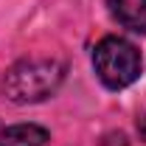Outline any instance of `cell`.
Segmentation results:
<instances>
[{
  "label": "cell",
  "instance_id": "6da1fadb",
  "mask_svg": "<svg viewBox=\"0 0 146 146\" xmlns=\"http://www.w3.org/2000/svg\"><path fill=\"white\" fill-rule=\"evenodd\" d=\"M65 82V65L56 59H23L3 76V96L14 104H36L51 98Z\"/></svg>",
  "mask_w": 146,
  "mask_h": 146
},
{
  "label": "cell",
  "instance_id": "7a4b0ae2",
  "mask_svg": "<svg viewBox=\"0 0 146 146\" xmlns=\"http://www.w3.org/2000/svg\"><path fill=\"white\" fill-rule=\"evenodd\" d=\"M93 68L104 87L124 90L141 76V51L124 36H104L93 51Z\"/></svg>",
  "mask_w": 146,
  "mask_h": 146
},
{
  "label": "cell",
  "instance_id": "3957f363",
  "mask_svg": "<svg viewBox=\"0 0 146 146\" xmlns=\"http://www.w3.org/2000/svg\"><path fill=\"white\" fill-rule=\"evenodd\" d=\"M110 14L124 28L135 34H146V0H107Z\"/></svg>",
  "mask_w": 146,
  "mask_h": 146
},
{
  "label": "cell",
  "instance_id": "277c9868",
  "mask_svg": "<svg viewBox=\"0 0 146 146\" xmlns=\"http://www.w3.org/2000/svg\"><path fill=\"white\" fill-rule=\"evenodd\" d=\"M48 129L39 124H14L0 127V146H45Z\"/></svg>",
  "mask_w": 146,
  "mask_h": 146
},
{
  "label": "cell",
  "instance_id": "5b68a950",
  "mask_svg": "<svg viewBox=\"0 0 146 146\" xmlns=\"http://www.w3.org/2000/svg\"><path fill=\"white\" fill-rule=\"evenodd\" d=\"M138 135H141V141H146V115L138 121Z\"/></svg>",
  "mask_w": 146,
  "mask_h": 146
}]
</instances>
